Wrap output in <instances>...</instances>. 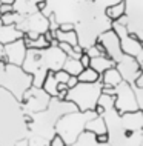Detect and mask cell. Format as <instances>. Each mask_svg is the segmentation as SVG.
Wrapping results in <instances>:
<instances>
[{
	"label": "cell",
	"instance_id": "cell-1",
	"mask_svg": "<svg viewBox=\"0 0 143 146\" xmlns=\"http://www.w3.org/2000/svg\"><path fill=\"white\" fill-rule=\"evenodd\" d=\"M59 42L53 40L49 48L46 49H28L25 62L22 65V69L26 74L33 76V86L42 88L43 82L46 78V74L49 71H60L63 68V63L68 57L59 49Z\"/></svg>",
	"mask_w": 143,
	"mask_h": 146
},
{
	"label": "cell",
	"instance_id": "cell-2",
	"mask_svg": "<svg viewBox=\"0 0 143 146\" xmlns=\"http://www.w3.org/2000/svg\"><path fill=\"white\" fill-rule=\"evenodd\" d=\"M33 86V76L26 74L22 66L8 65L0 62V89L11 94L19 103H22L23 96Z\"/></svg>",
	"mask_w": 143,
	"mask_h": 146
},
{
	"label": "cell",
	"instance_id": "cell-3",
	"mask_svg": "<svg viewBox=\"0 0 143 146\" xmlns=\"http://www.w3.org/2000/svg\"><path fill=\"white\" fill-rule=\"evenodd\" d=\"M94 117H97V114L94 111H91V112H80V111L68 112L57 120V123L54 126V134L60 135L66 146H71L85 132L86 123L89 120H92Z\"/></svg>",
	"mask_w": 143,
	"mask_h": 146
},
{
	"label": "cell",
	"instance_id": "cell-4",
	"mask_svg": "<svg viewBox=\"0 0 143 146\" xmlns=\"http://www.w3.org/2000/svg\"><path fill=\"white\" fill-rule=\"evenodd\" d=\"M103 85L102 82L97 83H77L72 89L66 94V102L75 105L77 111L80 112H91L95 111L98 103V98L102 96Z\"/></svg>",
	"mask_w": 143,
	"mask_h": 146
},
{
	"label": "cell",
	"instance_id": "cell-5",
	"mask_svg": "<svg viewBox=\"0 0 143 146\" xmlns=\"http://www.w3.org/2000/svg\"><path fill=\"white\" fill-rule=\"evenodd\" d=\"M109 135V146H142V132H136L132 137H125L123 135V128L118 120V114L114 108L106 109L103 114Z\"/></svg>",
	"mask_w": 143,
	"mask_h": 146
},
{
	"label": "cell",
	"instance_id": "cell-6",
	"mask_svg": "<svg viewBox=\"0 0 143 146\" xmlns=\"http://www.w3.org/2000/svg\"><path fill=\"white\" fill-rule=\"evenodd\" d=\"M126 5V31L132 34L143 43V2H125ZM140 68L143 69V52L137 58Z\"/></svg>",
	"mask_w": 143,
	"mask_h": 146
},
{
	"label": "cell",
	"instance_id": "cell-7",
	"mask_svg": "<svg viewBox=\"0 0 143 146\" xmlns=\"http://www.w3.org/2000/svg\"><path fill=\"white\" fill-rule=\"evenodd\" d=\"M49 102H51V97L42 88L31 86V89H28L25 96H23L22 109L25 114H39L48 108Z\"/></svg>",
	"mask_w": 143,
	"mask_h": 146
},
{
	"label": "cell",
	"instance_id": "cell-8",
	"mask_svg": "<svg viewBox=\"0 0 143 146\" xmlns=\"http://www.w3.org/2000/svg\"><path fill=\"white\" fill-rule=\"evenodd\" d=\"M114 109L117 114H126V112H136L138 111V106L134 97L132 88L129 83L122 82L118 86L114 88Z\"/></svg>",
	"mask_w": 143,
	"mask_h": 146
},
{
	"label": "cell",
	"instance_id": "cell-9",
	"mask_svg": "<svg viewBox=\"0 0 143 146\" xmlns=\"http://www.w3.org/2000/svg\"><path fill=\"white\" fill-rule=\"evenodd\" d=\"M111 29L117 34L118 37V42H120V48H122V52L125 56H129L132 58H138V56L143 52V43L136 38L132 34H129L126 31V26H122L118 23H112Z\"/></svg>",
	"mask_w": 143,
	"mask_h": 146
},
{
	"label": "cell",
	"instance_id": "cell-10",
	"mask_svg": "<svg viewBox=\"0 0 143 146\" xmlns=\"http://www.w3.org/2000/svg\"><path fill=\"white\" fill-rule=\"evenodd\" d=\"M97 42L103 46V49H105V52H106V57H109L116 65L125 58V54L122 52V48H120L118 37L112 29L105 31V33L97 38Z\"/></svg>",
	"mask_w": 143,
	"mask_h": 146
},
{
	"label": "cell",
	"instance_id": "cell-11",
	"mask_svg": "<svg viewBox=\"0 0 143 146\" xmlns=\"http://www.w3.org/2000/svg\"><path fill=\"white\" fill-rule=\"evenodd\" d=\"M23 34L28 33H35V34H45L49 31V22L48 17H45L42 13H35L33 15L23 17L19 25H15Z\"/></svg>",
	"mask_w": 143,
	"mask_h": 146
},
{
	"label": "cell",
	"instance_id": "cell-12",
	"mask_svg": "<svg viewBox=\"0 0 143 146\" xmlns=\"http://www.w3.org/2000/svg\"><path fill=\"white\" fill-rule=\"evenodd\" d=\"M26 52H28V49L25 46V42H23V38H20V40H17L14 43L3 46V56H5L3 62L8 63V65L22 66L23 62H25Z\"/></svg>",
	"mask_w": 143,
	"mask_h": 146
},
{
	"label": "cell",
	"instance_id": "cell-13",
	"mask_svg": "<svg viewBox=\"0 0 143 146\" xmlns=\"http://www.w3.org/2000/svg\"><path fill=\"white\" fill-rule=\"evenodd\" d=\"M118 120L123 129L132 132H142L143 131V112H126V114H118Z\"/></svg>",
	"mask_w": 143,
	"mask_h": 146
},
{
	"label": "cell",
	"instance_id": "cell-14",
	"mask_svg": "<svg viewBox=\"0 0 143 146\" xmlns=\"http://www.w3.org/2000/svg\"><path fill=\"white\" fill-rule=\"evenodd\" d=\"M23 37H25V34H23L15 25H11V26H3L2 25V28H0V45H3V46L20 40Z\"/></svg>",
	"mask_w": 143,
	"mask_h": 146
},
{
	"label": "cell",
	"instance_id": "cell-15",
	"mask_svg": "<svg viewBox=\"0 0 143 146\" xmlns=\"http://www.w3.org/2000/svg\"><path fill=\"white\" fill-rule=\"evenodd\" d=\"M13 8H14V13H17L22 17H28V15L39 13L37 2H31V0H14Z\"/></svg>",
	"mask_w": 143,
	"mask_h": 146
},
{
	"label": "cell",
	"instance_id": "cell-16",
	"mask_svg": "<svg viewBox=\"0 0 143 146\" xmlns=\"http://www.w3.org/2000/svg\"><path fill=\"white\" fill-rule=\"evenodd\" d=\"M100 82H102L103 88H116V86H118L123 82V78L116 68H111L100 76Z\"/></svg>",
	"mask_w": 143,
	"mask_h": 146
},
{
	"label": "cell",
	"instance_id": "cell-17",
	"mask_svg": "<svg viewBox=\"0 0 143 146\" xmlns=\"http://www.w3.org/2000/svg\"><path fill=\"white\" fill-rule=\"evenodd\" d=\"M89 68L94 69L97 74H100V76H102L105 71H108V69H111V68H116V63L111 60L109 57L100 56V57H97V58H91Z\"/></svg>",
	"mask_w": 143,
	"mask_h": 146
},
{
	"label": "cell",
	"instance_id": "cell-18",
	"mask_svg": "<svg viewBox=\"0 0 143 146\" xmlns=\"http://www.w3.org/2000/svg\"><path fill=\"white\" fill-rule=\"evenodd\" d=\"M126 0H122V2H116L114 5H111L109 8L105 9V15L109 22H117L118 19H122L126 13V5H125Z\"/></svg>",
	"mask_w": 143,
	"mask_h": 146
},
{
	"label": "cell",
	"instance_id": "cell-19",
	"mask_svg": "<svg viewBox=\"0 0 143 146\" xmlns=\"http://www.w3.org/2000/svg\"><path fill=\"white\" fill-rule=\"evenodd\" d=\"M86 132H91L94 135H100V134H106L108 129H106V123H105V118L103 117H94L92 120H89L86 123V128H85Z\"/></svg>",
	"mask_w": 143,
	"mask_h": 146
},
{
	"label": "cell",
	"instance_id": "cell-20",
	"mask_svg": "<svg viewBox=\"0 0 143 146\" xmlns=\"http://www.w3.org/2000/svg\"><path fill=\"white\" fill-rule=\"evenodd\" d=\"M53 34V38L57 40L59 43H68L69 46H78V38L75 31H69V33H62L60 29H57Z\"/></svg>",
	"mask_w": 143,
	"mask_h": 146
},
{
	"label": "cell",
	"instance_id": "cell-21",
	"mask_svg": "<svg viewBox=\"0 0 143 146\" xmlns=\"http://www.w3.org/2000/svg\"><path fill=\"white\" fill-rule=\"evenodd\" d=\"M57 85L59 83L54 77V72L49 71V72L46 74V78H45V82H43V85H42V89L45 91L51 98H57Z\"/></svg>",
	"mask_w": 143,
	"mask_h": 146
},
{
	"label": "cell",
	"instance_id": "cell-22",
	"mask_svg": "<svg viewBox=\"0 0 143 146\" xmlns=\"http://www.w3.org/2000/svg\"><path fill=\"white\" fill-rule=\"evenodd\" d=\"M65 72H68V76L69 77H77L78 74L83 71L82 68V65H80V62L78 60H75V58H66L65 63H63V68H62Z\"/></svg>",
	"mask_w": 143,
	"mask_h": 146
},
{
	"label": "cell",
	"instance_id": "cell-23",
	"mask_svg": "<svg viewBox=\"0 0 143 146\" xmlns=\"http://www.w3.org/2000/svg\"><path fill=\"white\" fill-rule=\"evenodd\" d=\"M77 80L78 83H97V82H100V74H97L91 68H86L77 76Z\"/></svg>",
	"mask_w": 143,
	"mask_h": 146
},
{
	"label": "cell",
	"instance_id": "cell-24",
	"mask_svg": "<svg viewBox=\"0 0 143 146\" xmlns=\"http://www.w3.org/2000/svg\"><path fill=\"white\" fill-rule=\"evenodd\" d=\"M23 42H25V46L26 49H46L51 46V43L45 38V35H39V38H35V40H28V38L23 37Z\"/></svg>",
	"mask_w": 143,
	"mask_h": 146
},
{
	"label": "cell",
	"instance_id": "cell-25",
	"mask_svg": "<svg viewBox=\"0 0 143 146\" xmlns=\"http://www.w3.org/2000/svg\"><path fill=\"white\" fill-rule=\"evenodd\" d=\"M95 145H97V143H95V135L85 131L77 139V141H75L74 145H71V146H95Z\"/></svg>",
	"mask_w": 143,
	"mask_h": 146
},
{
	"label": "cell",
	"instance_id": "cell-26",
	"mask_svg": "<svg viewBox=\"0 0 143 146\" xmlns=\"http://www.w3.org/2000/svg\"><path fill=\"white\" fill-rule=\"evenodd\" d=\"M22 15H19L17 13H9V14H5L0 17L2 20V25L3 26H11V25H19L22 22Z\"/></svg>",
	"mask_w": 143,
	"mask_h": 146
},
{
	"label": "cell",
	"instance_id": "cell-27",
	"mask_svg": "<svg viewBox=\"0 0 143 146\" xmlns=\"http://www.w3.org/2000/svg\"><path fill=\"white\" fill-rule=\"evenodd\" d=\"M114 100H116V97L114 96H106V94H102L100 98H98V106H102V108L109 109V108H114Z\"/></svg>",
	"mask_w": 143,
	"mask_h": 146
},
{
	"label": "cell",
	"instance_id": "cell-28",
	"mask_svg": "<svg viewBox=\"0 0 143 146\" xmlns=\"http://www.w3.org/2000/svg\"><path fill=\"white\" fill-rule=\"evenodd\" d=\"M131 88H132L134 97H136V102H137V106H138V111L143 112V88H137L136 85H132Z\"/></svg>",
	"mask_w": 143,
	"mask_h": 146
},
{
	"label": "cell",
	"instance_id": "cell-29",
	"mask_svg": "<svg viewBox=\"0 0 143 146\" xmlns=\"http://www.w3.org/2000/svg\"><path fill=\"white\" fill-rule=\"evenodd\" d=\"M13 2L14 0H5V2H2V5H0V17L5 14H9V13H14V8H13Z\"/></svg>",
	"mask_w": 143,
	"mask_h": 146
},
{
	"label": "cell",
	"instance_id": "cell-30",
	"mask_svg": "<svg viewBox=\"0 0 143 146\" xmlns=\"http://www.w3.org/2000/svg\"><path fill=\"white\" fill-rule=\"evenodd\" d=\"M54 77H55V80H57V83H68V80H69V76H68V72H65L63 69L60 71H55L54 72Z\"/></svg>",
	"mask_w": 143,
	"mask_h": 146
},
{
	"label": "cell",
	"instance_id": "cell-31",
	"mask_svg": "<svg viewBox=\"0 0 143 146\" xmlns=\"http://www.w3.org/2000/svg\"><path fill=\"white\" fill-rule=\"evenodd\" d=\"M85 54H86V56H88L89 58H97V57L102 56L100 51L97 49V46H95V45L89 46V48H86V49H85Z\"/></svg>",
	"mask_w": 143,
	"mask_h": 146
},
{
	"label": "cell",
	"instance_id": "cell-32",
	"mask_svg": "<svg viewBox=\"0 0 143 146\" xmlns=\"http://www.w3.org/2000/svg\"><path fill=\"white\" fill-rule=\"evenodd\" d=\"M48 146H66V145H65V141L62 140L60 135L54 134V135L51 137V140H49V143H48Z\"/></svg>",
	"mask_w": 143,
	"mask_h": 146
},
{
	"label": "cell",
	"instance_id": "cell-33",
	"mask_svg": "<svg viewBox=\"0 0 143 146\" xmlns=\"http://www.w3.org/2000/svg\"><path fill=\"white\" fill-rule=\"evenodd\" d=\"M95 143L97 145H108L109 143V135L106 134H100V135H95Z\"/></svg>",
	"mask_w": 143,
	"mask_h": 146
},
{
	"label": "cell",
	"instance_id": "cell-34",
	"mask_svg": "<svg viewBox=\"0 0 143 146\" xmlns=\"http://www.w3.org/2000/svg\"><path fill=\"white\" fill-rule=\"evenodd\" d=\"M78 62H80V65H82V68L83 69H86V68H89V63H91V58L86 56L85 52L82 54V57L78 58Z\"/></svg>",
	"mask_w": 143,
	"mask_h": 146
},
{
	"label": "cell",
	"instance_id": "cell-35",
	"mask_svg": "<svg viewBox=\"0 0 143 146\" xmlns=\"http://www.w3.org/2000/svg\"><path fill=\"white\" fill-rule=\"evenodd\" d=\"M59 29L62 33H69V31H74V25H71V23H62V25H59Z\"/></svg>",
	"mask_w": 143,
	"mask_h": 146
},
{
	"label": "cell",
	"instance_id": "cell-36",
	"mask_svg": "<svg viewBox=\"0 0 143 146\" xmlns=\"http://www.w3.org/2000/svg\"><path fill=\"white\" fill-rule=\"evenodd\" d=\"M77 83H78L77 77H69V80H68V83H66V86H68V89H72L74 86H77Z\"/></svg>",
	"mask_w": 143,
	"mask_h": 146
},
{
	"label": "cell",
	"instance_id": "cell-37",
	"mask_svg": "<svg viewBox=\"0 0 143 146\" xmlns=\"http://www.w3.org/2000/svg\"><path fill=\"white\" fill-rule=\"evenodd\" d=\"M68 91L69 89H68V86H66L65 83H59L57 85V94L59 92H68Z\"/></svg>",
	"mask_w": 143,
	"mask_h": 146
},
{
	"label": "cell",
	"instance_id": "cell-38",
	"mask_svg": "<svg viewBox=\"0 0 143 146\" xmlns=\"http://www.w3.org/2000/svg\"><path fill=\"white\" fill-rule=\"evenodd\" d=\"M134 85H136V86H137V88H143V71H142V74H140V77H138V78H137V82H136V83H134Z\"/></svg>",
	"mask_w": 143,
	"mask_h": 146
},
{
	"label": "cell",
	"instance_id": "cell-39",
	"mask_svg": "<svg viewBox=\"0 0 143 146\" xmlns=\"http://www.w3.org/2000/svg\"><path fill=\"white\" fill-rule=\"evenodd\" d=\"M15 146H29V143H28V139H22V140H19L17 143H15Z\"/></svg>",
	"mask_w": 143,
	"mask_h": 146
},
{
	"label": "cell",
	"instance_id": "cell-40",
	"mask_svg": "<svg viewBox=\"0 0 143 146\" xmlns=\"http://www.w3.org/2000/svg\"><path fill=\"white\" fill-rule=\"evenodd\" d=\"M3 45H0V62H3Z\"/></svg>",
	"mask_w": 143,
	"mask_h": 146
},
{
	"label": "cell",
	"instance_id": "cell-41",
	"mask_svg": "<svg viewBox=\"0 0 143 146\" xmlns=\"http://www.w3.org/2000/svg\"><path fill=\"white\" fill-rule=\"evenodd\" d=\"M142 146H143V131H142Z\"/></svg>",
	"mask_w": 143,
	"mask_h": 146
}]
</instances>
